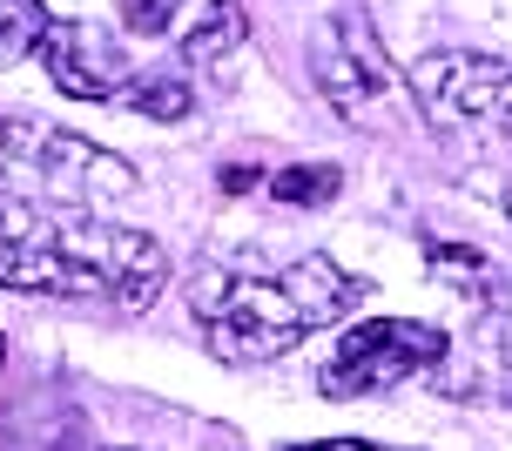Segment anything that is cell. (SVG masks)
I'll use <instances>...</instances> for the list:
<instances>
[{
	"instance_id": "7c38bea8",
	"label": "cell",
	"mask_w": 512,
	"mask_h": 451,
	"mask_svg": "<svg viewBox=\"0 0 512 451\" xmlns=\"http://www.w3.org/2000/svg\"><path fill=\"white\" fill-rule=\"evenodd\" d=\"M479 351H486L492 391L512 404V317H486V330H479Z\"/></svg>"
},
{
	"instance_id": "8fae6325",
	"label": "cell",
	"mask_w": 512,
	"mask_h": 451,
	"mask_svg": "<svg viewBox=\"0 0 512 451\" xmlns=\"http://www.w3.org/2000/svg\"><path fill=\"white\" fill-rule=\"evenodd\" d=\"M128 108H142V115H155V122H182V115H189V81L149 75L142 88H128Z\"/></svg>"
},
{
	"instance_id": "30bf717a",
	"label": "cell",
	"mask_w": 512,
	"mask_h": 451,
	"mask_svg": "<svg viewBox=\"0 0 512 451\" xmlns=\"http://www.w3.org/2000/svg\"><path fill=\"white\" fill-rule=\"evenodd\" d=\"M337 189H344V169H331V162L277 169V176H270V196L290 202V209H324V202H337Z\"/></svg>"
},
{
	"instance_id": "9a60e30c",
	"label": "cell",
	"mask_w": 512,
	"mask_h": 451,
	"mask_svg": "<svg viewBox=\"0 0 512 451\" xmlns=\"http://www.w3.org/2000/svg\"><path fill=\"white\" fill-rule=\"evenodd\" d=\"M0 357H7V337H0Z\"/></svg>"
},
{
	"instance_id": "7a4b0ae2",
	"label": "cell",
	"mask_w": 512,
	"mask_h": 451,
	"mask_svg": "<svg viewBox=\"0 0 512 451\" xmlns=\"http://www.w3.org/2000/svg\"><path fill=\"white\" fill-rule=\"evenodd\" d=\"M364 290H371L364 276L337 270L324 250H310L277 276L203 290V297H196V324H203L209 351L223 357V364H263V357L297 351L317 330L344 324L364 303Z\"/></svg>"
},
{
	"instance_id": "4fadbf2b",
	"label": "cell",
	"mask_w": 512,
	"mask_h": 451,
	"mask_svg": "<svg viewBox=\"0 0 512 451\" xmlns=\"http://www.w3.org/2000/svg\"><path fill=\"white\" fill-rule=\"evenodd\" d=\"M122 7V27L128 34H142V41H155V34H169L182 14V0H115Z\"/></svg>"
},
{
	"instance_id": "5bb4252c",
	"label": "cell",
	"mask_w": 512,
	"mask_h": 451,
	"mask_svg": "<svg viewBox=\"0 0 512 451\" xmlns=\"http://www.w3.org/2000/svg\"><path fill=\"white\" fill-rule=\"evenodd\" d=\"M290 451H378V445H364V438H317V445H290Z\"/></svg>"
},
{
	"instance_id": "277c9868",
	"label": "cell",
	"mask_w": 512,
	"mask_h": 451,
	"mask_svg": "<svg viewBox=\"0 0 512 451\" xmlns=\"http://www.w3.org/2000/svg\"><path fill=\"white\" fill-rule=\"evenodd\" d=\"M445 357H452V337L425 317H364L324 357L317 391L324 398H384V391H405L411 377H432Z\"/></svg>"
},
{
	"instance_id": "2e32d148",
	"label": "cell",
	"mask_w": 512,
	"mask_h": 451,
	"mask_svg": "<svg viewBox=\"0 0 512 451\" xmlns=\"http://www.w3.org/2000/svg\"><path fill=\"white\" fill-rule=\"evenodd\" d=\"M506 209H512V196H506Z\"/></svg>"
},
{
	"instance_id": "5b68a950",
	"label": "cell",
	"mask_w": 512,
	"mask_h": 451,
	"mask_svg": "<svg viewBox=\"0 0 512 451\" xmlns=\"http://www.w3.org/2000/svg\"><path fill=\"white\" fill-rule=\"evenodd\" d=\"M411 101L425 108V122L459 135V128H492L512 135V61L492 54H425L405 75Z\"/></svg>"
},
{
	"instance_id": "52a82bcc",
	"label": "cell",
	"mask_w": 512,
	"mask_h": 451,
	"mask_svg": "<svg viewBox=\"0 0 512 451\" xmlns=\"http://www.w3.org/2000/svg\"><path fill=\"white\" fill-rule=\"evenodd\" d=\"M41 68H48V81L61 95H75V101H128V81H135L128 48L95 21H48Z\"/></svg>"
},
{
	"instance_id": "ba28073f",
	"label": "cell",
	"mask_w": 512,
	"mask_h": 451,
	"mask_svg": "<svg viewBox=\"0 0 512 451\" xmlns=\"http://www.w3.org/2000/svg\"><path fill=\"white\" fill-rule=\"evenodd\" d=\"M250 41V7L243 0H209V14L196 21V34L182 41V61L189 68H209V61H223L230 48Z\"/></svg>"
},
{
	"instance_id": "8992f818",
	"label": "cell",
	"mask_w": 512,
	"mask_h": 451,
	"mask_svg": "<svg viewBox=\"0 0 512 451\" xmlns=\"http://www.w3.org/2000/svg\"><path fill=\"white\" fill-rule=\"evenodd\" d=\"M310 75H317V95L331 101L344 122L371 115L398 88V68H391V54H384V41H378V27H371L364 7L324 14V27L310 34Z\"/></svg>"
},
{
	"instance_id": "6da1fadb",
	"label": "cell",
	"mask_w": 512,
	"mask_h": 451,
	"mask_svg": "<svg viewBox=\"0 0 512 451\" xmlns=\"http://www.w3.org/2000/svg\"><path fill=\"white\" fill-rule=\"evenodd\" d=\"M0 290L149 310L169 290V250L149 229H122L88 209L0 202Z\"/></svg>"
},
{
	"instance_id": "3957f363",
	"label": "cell",
	"mask_w": 512,
	"mask_h": 451,
	"mask_svg": "<svg viewBox=\"0 0 512 451\" xmlns=\"http://www.w3.org/2000/svg\"><path fill=\"white\" fill-rule=\"evenodd\" d=\"M142 189L135 162L102 142H88L41 115H7L0 108V202H54V209H88V202H122Z\"/></svg>"
},
{
	"instance_id": "9c48e42d",
	"label": "cell",
	"mask_w": 512,
	"mask_h": 451,
	"mask_svg": "<svg viewBox=\"0 0 512 451\" xmlns=\"http://www.w3.org/2000/svg\"><path fill=\"white\" fill-rule=\"evenodd\" d=\"M48 7L41 0H0V68H14L27 54H41V34H48Z\"/></svg>"
}]
</instances>
